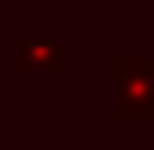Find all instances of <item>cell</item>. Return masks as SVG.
Instances as JSON below:
<instances>
[{
  "label": "cell",
  "mask_w": 154,
  "mask_h": 150,
  "mask_svg": "<svg viewBox=\"0 0 154 150\" xmlns=\"http://www.w3.org/2000/svg\"><path fill=\"white\" fill-rule=\"evenodd\" d=\"M115 122H154V57H115Z\"/></svg>",
  "instance_id": "6da1fadb"
},
{
  "label": "cell",
  "mask_w": 154,
  "mask_h": 150,
  "mask_svg": "<svg viewBox=\"0 0 154 150\" xmlns=\"http://www.w3.org/2000/svg\"><path fill=\"white\" fill-rule=\"evenodd\" d=\"M65 46L57 39H18L14 43V68L22 75H57L65 72Z\"/></svg>",
  "instance_id": "7a4b0ae2"
}]
</instances>
